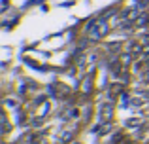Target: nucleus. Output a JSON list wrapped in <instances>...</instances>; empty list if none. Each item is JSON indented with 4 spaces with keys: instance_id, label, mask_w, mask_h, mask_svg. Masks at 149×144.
<instances>
[{
    "instance_id": "1",
    "label": "nucleus",
    "mask_w": 149,
    "mask_h": 144,
    "mask_svg": "<svg viewBox=\"0 0 149 144\" xmlns=\"http://www.w3.org/2000/svg\"><path fill=\"white\" fill-rule=\"evenodd\" d=\"M89 32H91L93 40H100L106 32H108V23L106 21H95L89 25Z\"/></svg>"
}]
</instances>
